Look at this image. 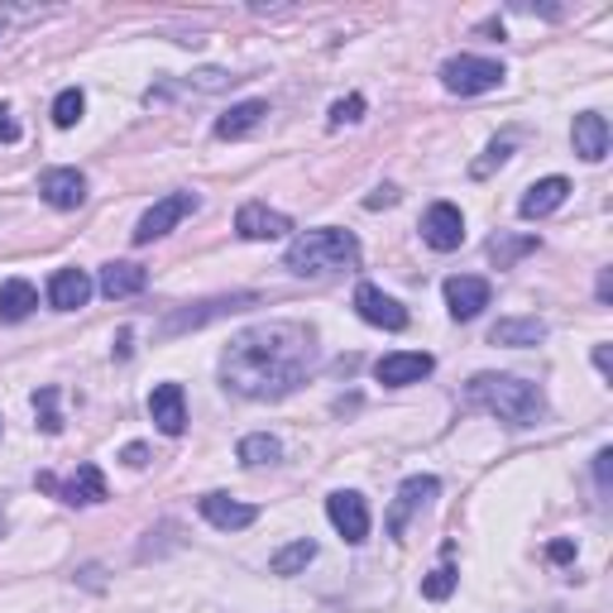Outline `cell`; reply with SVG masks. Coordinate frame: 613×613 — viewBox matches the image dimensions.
Returning a JSON list of instances; mask_svg holds the SVG:
<instances>
[{
	"label": "cell",
	"mask_w": 613,
	"mask_h": 613,
	"mask_svg": "<svg viewBox=\"0 0 613 613\" xmlns=\"http://www.w3.org/2000/svg\"><path fill=\"white\" fill-rule=\"evenodd\" d=\"M82 111H86L82 86H67V92H58V101H53V125L58 129H72V125L82 121Z\"/></svg>",
	"instance_id": "29"
},
{
	"label": "cell",
	"mask_w": 613,
	"mask_h": 613,
	"mask_svg": "<svg viewBox=\"0 0 613 613\" xmlns=\"http://www.w3.org/2000/svg\"><path fill=\"white\" fill-rule=\"evenodd\" d=\"M503 63H493V58H475V53H460V58H446L441 63V86L456 96H479V92H493V86H503Z\"/></svg>",
	"instance_id": "4"
},
{
	"label": "cell",
	"mask_w": 613,
	"mask_h": 613,
	"mask_svg": "<svg viewBox=\"0 0 613 613\" xmlns=\"http://www.w3.org/2000/svg\"><path fill=\"white\" fill-rule=\"evenodd\" d=\"M58 493H63V503H72V508H92V503H106L111 499V489H106V475H101V465H77L72 470V479L67 485H58Z\"/></svg>",
	"instance_id": "17"
},
{
	"label": "cell",
	"mask_w": 613,
	"mask_h": 613,
	"mask_svg": "<svg viewBox=\"0 0 613 613\" xmlns=\"http://www.w3.org/2000/svg\"><path fill=\"white\" fill-rule=\"evenodd\" d=\"M360 115H364V96L355 92V96H345V101H335V106H331V129H341V125H355L360 121Z\"/></svg>",
	"instance_id": "32"
},
{
	"label": "cell",
	"mask_w": 613,
	"mask_h": 613,
	"mask_svg": "<svg viewBox=\"0 0 613 613\" xmlns=\"http://www.w3.org/2000/svg\"><path fill=\"white\" fill-rule=\"evenodd\" d=\"M565 197H571V183H565V178H542V183H532L528 197L518 201V216H522V221H542V216L565 207Z\"/></svg>",
	"instance_id": "18"
},
{
	"label": "cell",
	"mask_w": 613,
	"mask_h": 613,
	"mask_svg": "<svg viewBox=\"0 0 613 613\" xmlns=\"http://www.w3.org/2000/svg\"><path fill=\"white\" fill-rule=\"evenodd\" d=\"M14 139H20V125H14V115L0 106V144H14Z\"/></svg>",
	"instance_id": "37"
},
{
	"label": "cell",
	"mask_w": 613,
	"mask_h": 613,
	"mask_svg": "<svg viewBox=\"0 0 613 613\" xmlns=\"http://www.w3.org/2000/svg\"><path fill=\"white\" fill-rule=\"evenodd\" d=\"M355 312L370 321V326H384V331H403L407 326V306L398 298H388L384 288H374V283L355 288Z\"/></svg>",
	"instance_id": "10"
},
{
	"label": "cell",
	"mask_w": 613,
	"mask_h": 613,
	"mask_svg": "<svg viewBox=\"0 0 613 613\" xmlns=\"http://www.w3.org/2000/svg\"><path fill=\"white\" fill-rule=\"evenodd\" d=\"M144 283H149V273H144L139 264H125V259H115V264L101 269V293H106L111 302L144 293Z\"/></svg>",
	"instance_id": "22"
},
{
	"label": "cell",
	"mask_w": 613,
	"mask_h": 613,
	"mask_svg": "<svg viewBox=\"0 0 613 613\" xmlns=\"http://www.w3.org/2000/svg\"><path fill=\"white\" fill-rule=\"evenodd\" d=\"M465 403L508 422V427H537L547 417V393L518 374H475L465 384Z\"/></svg>",
	"instance_id": "2"
},
{
	"label": "cell",
	"mask_w": 613,
	"mask_h": 613,
	"mask_svg": "<svg viewBox=\"0 0 613 613\" xmlns=\"http://www.w3.org/2000/svg\"><path fill=\"white\" fill-rule=\"evenodd\" d=\"M39 197L49 201V207H58V211H77L86 201V178L77 168H49L39 178Z\"/></svg>",
	"instance_id": "14"
},
{
	"label": "cell",
	"mask_w": 613,
	"mask_h": 613,
	"mask_svg": "<svg viewBox=\"0 0 613 613\" xmlns=\"http://www.w3.org/2000/svg\"><path fill=\"white\" fill-rule=\"evenodd\" d=\"M422 240L432 245V250H460L465 245V216L460 207H450V201H436V207H427V216H422Z\"/></svg>",
	"instance_id": "9"
},
{
	"label": "cell",
	"mask_w": 613,
	"mask_h": 613,
	"mask_svg": "<svg viewBox=\"0 0 613 613\" xmlns=\"http://www.w3.org/2000/svg\"><path fill=\"white\" fill-rule=\"evenodd\" d=\"M557 565H565V561H575V542H551V551H547Z\"/></svg>",
	"instance_id": "38"
},
{
	"label": "cell",
	"mask_w": 613,
	"mask_h": 613,
	"mask_svg": "<svg viewBox=\"0 0 613 613\" xmlns=\"http://www.w3.org/2000/svg\"><path fill=\"white\" fill-rule=\"evenodd\" d=\"M393 201H398V187H374V193L370 197H364V207H370V211H384V207H393Z\"/></svg>",
	"instance_id": "34"
},
{
	"label": "cell",
	"mask_w": 613,
	"mask_h": 613,
	"mask_svg": "<svg viewBox=\"0 0 613 613\" xmlns=\"http://www.w3.org/2000/svg\"><path fill=\"white\" fill-rule=\"evenodd\" d=\"M34 417H39V432L43 436H58L63 432V413H58V388L53 384H43L34 393Z\"/></svg>",
	"instance_id": "28"
},
{
	"label": "cell",
	"mask_w": 613,
	"mask_h": 613,
	"mask_svg": "<svg viewBox=\"0 0 613 613\" xmlns=\"http://www.w3.org/2000/svg\"><path fill=\"white\" fill-rule=\"evenodd\" d=\"M571 139H575V154L585 158V164H600V158L609 154V121L600 111H585V115H575V129H571Z\"/></svg>",
	"instance_id": "19"
},
{
	"label": "cell",
	"mask_w": 613,
	"mask_h": 613,
	"mask_svg": "<svg viewBox=\"0 0 613 613\" xmlns=\"http://www.w3.org/2000/svg\"><path fill=\"white\" fill-rule=\"evenodd\" d=\"M20 20H39V10H20V6H0V34Z\"/></svg>",
	"instance_id": "35"
},
{
	"label": "cell",
	"mask_w": 613,
	"mask_h": 613,
	"mask_svg": "<svg viewBox=\"0 0 613 613\" xmlns=\"http://www.w3.org/2000/svg\"><path fill=\"white\" fill-rule=\"evenodd\" d=\"M0 532H6V513H0Z\"/></svg>",
	"instance_id": "40"
},
{
	"label": "cell",
	"mask_w": 613,
	"mask_h": 613,
	"mask_svg": "<svg viewBox=\"0 0 613 613\" xmlns=\"http://www.w3.org/2000/svg\"><path fill=\"white\" fill-rule=\"evenodd\" d=\"M456 580H460V575L450 571V565H441V571H432L427 580H422V594L441 604V600H450V594H456Z\"/></svg>",
	"instance_id": "30"
},
{
	"label": "cell",
	"mask_w": 613,
	"mask_h": 613,
	"mask_svg": "<svg viewBox=\"0 0 613 613\" xmlns=\"http://www.w3.org/2000/svg\"><path fill=\"white\" fill-rule=\"evenodd\" d=\"M197 508H201V518H207L211 528H221V532H245L259 518L254 503H240V499H230V493H201Z\"/></svg>",
	"instance_id": "13"
},
{
	"label": "cell",
	"mask_w": 613,
	"mask_h": 613,
	"mask_svg": "<svg viewBox=\"0 0 613 613\" xmlns=\"http://www.w3.org/2000/svg\"><path fill=\"white\" fill-rule=\"evenodd\" d=\"M254 302H259L254 293H230V298L197 302V306H187V312H173V316L164 321V335L197 331V326H207V321H216V316H230V312H245V306H254Z\"/></svg>",
	"instance_id": "8"
},
{
	"label": "cell",
	"mask_w": 613,
	"mask_h": 613,
	"mask_svg": "<svg viewBox=\"0 0 613 613\" xmlns=\"http://www.w3.org/2000/svg\"><path fill=\"white\" fill-rule=\"evenodd\" d=\"M149 417L164 436H183L187 432V398H183V384H158L149 393Z\"/></svg>",
	"instance_id": "16"
},
{
	"label": "cell",
	"mask_w": 613,
	"mask_h": 613,
	"mask_svg": "<svg viewBox=\"0 0 613 613\" xmlns=\"http://www.w3.org/2000/svg\"><path fill=\"white\" fill-rule=\"evenodd\" d=\"M92 298V279H86V269H58L49 279V302L58 312H77Z\"/></svg>",
	"instance_id": "20"
},
{
	"label": "cell",
	"mask_w": 613,
	"mask_h": 613,
	"mask_svg": "<svg viewBox=\"0 0 613 613\" xmlns=\"http://www.w3.org/2000/svg\"><path fill=\"white\" fill-rule=\"evenodd\" d=\"M240 460H245V465H273V460H283L279 436H269V432L245 436V441H240Z\"/></svg>",
	"instance_id": "27"
},
{
	"label": "cell",
	"mask_w": 613,
	"mask_h": 613,
	"mask_svg": "<svg viewBox=\"0 0 613 613\" xmlns=\"http://www.w3.org/2000/svg\"><path fill=\"white\" fill-rule=\"evenodd\" d=\"M532 250H537V236H503V230H499V236L489 240V259H493L499 269H513L518 259L532 254Z\"/></svg>",
	"instance_id": "26"
},
{
	"label": "cell",
	"mask_w": 613,
	"mask_h": 613,
	"mask_svg": "<svg viewBox=\"0 0 613 613\" xmlns=\"http://www.w3.org/2000/svg\"><path fill=\"white\" fill-rule=\"evenodd\" d=\"M594 370L609 378V345H594Z\"/></svg>",
	"instance_id": "39"
},
{
	"label": "cell",
	"mask_w": 613,
	"mask_h": 613,
	"mask_svg": "<svg viewBox=\"0 0 613 613\" xmlns=\"http://www.w3.org/2000/svg\"><path fill=\"white\" fill-rule=\"evenodd\" d=\"M326 518L350 547H360L364 537H370V503H364L355 489H335L326 499Z\"/></svg>",
	"instance_id": "7"
},
{
	"label": "cell",
	"mask_w": 613,
	"mask_h": 613,
	"mask_svg": "<svg viewBox=\"0 0 613 613\" xmlns=\"http://www.w3.org/2000/svg\"><path fill=\"white\" fill-rule=\"evenodd\" d=\"M316 364V331L302 321H264L240 331L221 355V384L240 398L269 403L293 393Z\"/></svg>",
	"instance_id": "1"
},
{
	"label": "cell",
	"mask_w": 613,
	"mask_h": 613,
	"mask_svg": "<svg viewBox=\"0 0 613 613\" xmlns=\"http://www.w3.org/2000/svg\"><path fill=\"white\" fill-rule=\"evenodd\" d=\"M288 273L298 279H326V273H350L360 269V240L341 226H321V230H302V236L288 245L283 259Z\"/></svg>",
	"instance_id": "3"
},
{
	"label": "cell",
	"mask_w": 613,
	"mask_h": 613,
	"mask_svg": "<svg viewBox=\"0 0 613 613\" xmlns=\"http://www.w3.org/2000/svg\"><path fill=\"white\" fill-rule=\"evenodd\" d=\"M436 493H441V479H436V475H413V479H403L398 493H393V508H388V537H403V532H407V518H413L417 508H427Z\"/></svg>",
	"instance_id": "6"
},
{
	"label": "cell",
	"mask_w": 613,
	"mask_h": 613,
	"mask_svg": "<svg viewBox=\"0 0 613 613\" xmlns=\"http://www.w3.org/2000/svg\"><path fill=\"white\" fill-rule=\"evenodd\" d=\"M436 370L432 355H422V350H398V355H384L374 364V378L388 388H407V384H422Z\"/></svg>",
	"instance_id": "11"
},
{
	"label": "cell",
	"mask_w": 613,
	"mask_h": 613,
	"mask_svg": "<svg viewBox=\"0 0 613 613\" xmlns=\"http://www.w3.org/2000/svg\"><path fill=\"white\" fill-rule=\"evenodd\" d=\"M201 207L197 201V193H168V197H158L149 211L139 216V226H135V245H149V240H158V236H168L178 221H187Z\"/></svg>",
	"instance_id": "5"
},
{
	"label": "cell",
	"mask_w": 613,
	"mask_h": 613,
	"mask_svg": "<svg viewBox=\"0 0 613 613\" xmlns=\"http://www.w3.org/2000/svg\"><path fill=\"white\" fill-rule=\"evenodd\" d=\"M121 460L129 465V470H144V465H149V446H139V441H129V446L121 450Z\"/></svg>",
	"instance_id": "36"
},
{
	"label": "cell",
	"mask_w": 613,
	"mask_h": 613,
	"mask_svg": "<svg viewBox=\"0 0 613 613\" xmlns=\"http://www.w3.org/2000/svg\"><path fill=\"white\" fill-rule=\"evenodd\" d=\"M236 230H240V240H283L293 230V221L283 211H269L264 201H245L236 216Z\"/></svg>",
	"instance_id": "15"
},
{
	"label": "cell",
	"mask_w": 613,
	"mask_h": 613,
	"mask_svg": "<svg viewBox=\"0 0 613 613\" xmlns=\"http://www.w3.org/2000/svg\"><path fill=\"white\" fill-rule=\"evenodd\" d=\"M594 479H600V493H609V485H613V450L609 446L594 456Z\"/></svg>",
	"instance_id": "33"
},
{
	"label": "cell",
	"mask_w": 613,
	"mask_h": 613,
	"mask_svg": "<svg viewBox=\"0 0 613 613\" xmlns=\"http://www.w3.org/2000/svg\"><path fill=\"white\" fill-rule=\"evenodd\" d=\"M508 154H513V139H493L489 149H485V158H479V164H475L470 173H475V178H489L493 168H503V164H508Z\"/></svg>",
	"instance_id": "31"
},
{
	"label": "cell",
	"mask_w": 613,
	"mask_h": 613,
	"mask_svg": "<svg viewBox=\"0 0 613 613\" xmlns=\"http://www.w3.org/2000/svg\"><path fill=\"white\" fill-rule=\"evenodd\" d=\"M312 561H316V542H312V537H298V542H288L279 557L269 561V571H273V575H298V571H306Z\"/></svg>",
	"instance_id": "25"
},
{
	"label": "cell",
	"mask_w": 613,
	"mask_h": 613,
	"mask_svg": "<svg viewBox=\"0 0 613 613\" xmlns=\"http://www.w3.org/2000/svg\"><path fill=\"white\" fill-rule=\"evenodd\" d=\"M264 115H269V101H240V106H230L221 121H216V135H221V139H240V135H250Z\"/></svg>",
	"instance_id": "23"
},
{
	"label": "cell",
	"mask_w": 613,
	"mask_h": 613,
	"mask_svg": "<svg viewBox=\"0 0 613 613\" xmlns=\"http://www.w3.org/2000/svg\"><path fill=\"white\" fill-rule=\"evenodd\" d=\"M489 279H475V273H456V279H446V306L456 321H475L479 312L489 306Z\"/></svg>",
	"instance_id": "12"
},
{
	"label": "cell",
	"mask_w": 613,
	"mask_h": 613,
	"mask_svg": "<svg viewBox=\"0 0 613 613\" xmlns=\"http://www.w3.org/2000/svg\"><path fill=\"white\" fill-rule=\"evenodd\" d=\"M34 306H39L34 283H24V279H6V283H0V321H24Z\"/></svg>",
	"instance_id": "24"
},
{
	"label": "cell",
	"mask_w": 613,
	"mask_h": 613,
	"mask_svg": "<svg viewBox=\"0 0 613 613\" xmlns=\"http://www.w3.org/2000/svg\"><path fill=\"white\" fill-rule=\"evenodd\" d=\"M493 345H542L547 341V321L542 316H503L489 331Z\"/></svg>",
	"instance_id": "21"
}]
</instances>
